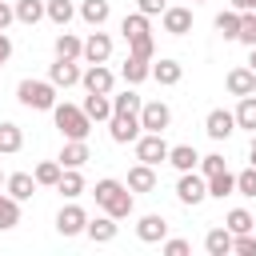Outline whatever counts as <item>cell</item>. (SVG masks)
<instances>
[{"mask_svg":"<svg viewBox=\"0 0 256 256\" xmlns=\"http://www.w3.org/2000/svg\"><path fill=\"white\" fill-rule=\"evenodd\" d=\"M12 20H16V8H12L8 0H0V32H4V28L12 24Z\"/></svg>","mask_w":256,"mask_h":256,"instance_id":"cell-46","label":"cell"},{"mask_svg":"<svg viewBox=\"0 0 256 256\" xmlns=\"http://www.w3.org/2000/svg\"><path fill=\"white\" fill-rule=\"evenodd\" d=\"M168 164H172L176 172H192V168L200 164V152H196L192 144H176V148H168Z\"/></svg>","mask_w":256,"mask_h":256,"instance_id":"cell-24","label":"cell"},{"mask_svg":"<svg viewBox=\"0 0 256 256\" xmlns=\"http://www.w3.org/2000/svg\"><path fill=\"white\" fill-rule=\"evenodd\" d=\"M144 128H140V116H108V136L116 140V144H136V136H140Z\"/></svg>","mask_w":256,"mask_h":256,"instance_id":"cell-9","label":"cell"},{"mask_svg":"<svg viewBox=\"0 0 256 256\" xmlns=\"http://www.w3.org/2000/svg\"><path fill=\"white\" fill-rule=\"evenodd\" d=\"M80 56H84L88 64H104V60L112 56V36L96 28V32H92V36L84 40V52H80Z\"/></svg>","mask_w":256,"mask_h":256,"instance_id":"cell-12","label":"cell"},{"mask_svg":"<svg viewBox=\"0 0 256 256\" xmlns=\"http://www.w3.org/2000/svg\"><path fill=\"white\" fill-rule=\"evenodd\" d=\"M48 80H52L56 88H72V84H80V64H76V60H60V56H56V64L48 68Z\"/></svg>","mask_w":256,"mask_h":256,"instance_id":"cell-16","label":"cell"},{"mask_svg":"<svg viewBox=\"0 0 256 256\" xmlns=\"http://www.w3.org/2000/svg\"><path fill=\"white\" fill-rule=\"evenodd\" d=\"M88 160H92L88 140H64V148H60V168H84Z\"/></svg>","mask_w":256,"mask_h":256,"instance_id":"cell-18","label":"cell"},{"mask_svg":"<svg viewBox=\"0 0 256 256\" xmlns=\"http://www.w3.org/2000/svg\"><path fill=\"white\" fill-rule=\"evenodd\" d=\"M140 104H144V96H140L132 84H128L120 96H112V112H116V116H140Z\"/></svg>","mask_w":256,"mask_h":256,"instance_id":"cell-23","label":"cell"},{"mask_svg":"<svg viewBox=\"0 0 256 256\" xmlns=\"http://www.w3.org/2000/svg\"><path fill=\"white\" fill-rule=\"evenodd\" d=\"M44 16L56 28H68V20L76 16V8H72V0H44Z\"/></svg>","mask_w":256,"mask_h":256,"instance_id":"cell-30","label":"cell"},{"mask_svg":"<svg viewBox=\"0 0 256 256\" xmlns=\"http://www.w3.org/2000/svg\"><path fill=\"white\" fill-rule=\"evenodd\" d=\"M4 188H8V196H12V200H20V204H24V200H32V192H36L40 184H36V176H32V172H12V176H4Z\"/></svg>","mask_w":256,"mask_h":256,"instance_id":"cell-14","label":"cell"},{"mask_svg":"<svg viewBox=\"0 0 256 256\" xmlns=\"http://www.w3.org/2000/svg\"><path fill=\"white\" fill-rule=\"evenodd\" d=\"M236 128H248V132H256V92L252 96H240V104H236Z\"/></svg>","mask_w":256,"mask_h":256,"instance_id":"cell-34","label":"cell"},{"mask_svg":"<svg viewBox=\"0 0 256 256\" xmlns=\"http://www.w3.org/2000/svg\"><path fill=\"white\" fill-rule=\"evenodd\" d=\"M204 248H208V256H228L232 252V232L228 228H208Z\"/></svg>","mask_w":256,"mask_h":256,"instance_id":"cell-29","label":"cell"},{"mask_svg":"<svg viewBox=\"0 0 256 256\" xmlns=\"http://www.w3.org/2000/svg\"><path fill=\"white\" fill-rule=\"evenodd\" d=\"M252 144H256V132H252Z\"/></svg>","mask_w":256,"mask_h":256,"instance_id":"cell-51","label":"cell"},{"mask_svg":"<svg viewBox=\"0 0 256 256\" xmlns=\"http://www.w3.org/2000/svg\"><path fill=\"white\" fill-rule=\"evenodd\" d=\"M52 120H56V128H60V136L64 140H88V132H92V120L84 116V108L80 104H52Z\"/></svg>","mask_w":256,"mask_h":256,"instance_id":"cell-2","label":"cell"},{"mask_svg":"<svg viewBox=\"0 0 256 256\" xmlns=\"http://www.w3.org/2000/svg\"><path fill=\"white\" fill-rule=\"evenodd\" d=\"M204 180H208V196H212V200H224V196L236 192V176H232L228 168H220V172H212V176H204Z\"/></svg>","mask_w":256,"mask_h":256,"instance_id":"cell-25","label":"cell"},{"mask_svg":"<svg viewBox=\"0 0 256 256\" xmlns=\"http://www.w3.org/2000/svg\"><path fill=\"white\" fill-rule=\"evenodd\" d=\"M196 168H200V176H212V172H220V168H224V156H220V152H208V156H200V164H196Z\"/></svg>","mask_w":256,"mask_h":256,"instance_id":"cell-43","label":"cell"},{"mask_svg":"<svg viewBox=\"0 0 256 256\" xmlns=\"http://www.w3.org/2000/svg\"><path fill=\"white\" fill-rule=\"evenodd\" d=\"M248 160H252V168H256V144H252V148H248Z\"/></svg>","mask_w":256,"mask_h":256,"instance_id":"cell-49","label":"cell"},{"mask_svg":"<svg viewBox=\"0 0 256 256\" xmlns=\"http://www.w3.org/2000/svg\"><path fill=\"white\" fill-rule=\"evenodd\" d=\"M16 100H20L24 108H32V112H52V104H56V84L28 76V80L16 84Z\"/></svg>","mask_w":256,"mask_h":256,"instance_id":"cell-3","label":"cell"},{"mask_svg":"<svg viewBox=\"0 0 256 256\" xmlns=\"http://www.w3.org/2000/svg\"><path fill=\"white\" fill-rule=\"evenodd\" d=\"M8 56H12V40H8L4 32H0V68L8 64Z\"/></svg>","mask_w":256,"mask_h":256,"instance_id":"cell-47","label":"cell"},{"mask_svg":"<svg viewBox=\"0 0 256 256\" xmlns=\"http://www.w3.org/2000/svg\"><path fill=\"white\" fill-rule=\"evenodd\" d=\"M176 200L188 204V208L204 204V200H208V180H204L196 168H192V172H180V180H176Z\"/></svg>","mask_w":256,"mask_h":256,"instance_id":"cell-5","label":"cell"},{"mask_svg":"<svg viewBox=\"0 0 256 256\" xmlns=\"http://www.w3.org/2000/svg\"><path fill=\"white\" fill-rule=\"evenodd\" d=\"M128 188H132V192H152V188H156V168L136 160V164L128 168Z\"/></svg>","mask_w":256,"mask_h":256,"instance_id":"cell-21","label":"cell"},{"mask_svg":"<svg viewBox=\"0 0 256 256\" xmlns=\"http://www.w3.org/2000/svg\"><path fill=\"white\" fill-rule=\"evenodd\" d=\"M240 44H256V12H240V36H236Z\"/></svg>","mask_w":256,"mask_h":256,"instance_id":"cell-40","label":"cell"},{"mask_svg":"<svg viewBox=\"0 0 256 256\" xmlns=\"http://www.w3.org/2000/svg\"><path fill=\"white\" fill-rule=\"evenodd\" d=\"M136 236H140L144 244H160V240L168 236V220H164L160 212H148V216H140V224H136Z\"/></svg>","mask_w":256,"mask_h":256,"instance_id":"cell-13","label":"cell"},{"mask_svg":"<svg viewBox=\"0 0 256 256\" xmlns=\"http://www.w3.org/2000/svg\"><path fill=\"white\" fill-rule=\"evenodd\" d=\"M168 8V0H136V12H144V16H160Z\"/></svg>","mask_w":256,"mask_h":256,"instance_id":"cell-45","label":"cell"},{"mask_svg":"<svg viewBox=\"0 0 256 256\" xmlns=\"http://www.w3.org/2000/svg\"><path fill=\"white\" fill-rule=\"evenodd\" d=\"M108 16H112V4H108V0H84V4H80V20L92 24V28H100Z\"/></svg>","mask_w":256,"mask_h":256,"instance_id":"cell-26","label":"cell"},{"mask_svg":"<svg viewBox=\"0 0 256 256\" xmlns=\"http://www.w3.org/2000/svg\"><path fill=\"white\" fill-rule=\"evenodd\" d=\"M120 80L124 84H144V80H152V60H140V56H128L124 64H120Z\"/></svg>","mask_w":256,"mask_h":256,"instance_id":"cell-15","label":"cell"},{"mask_svg":"<svg viewBox=\"0 0 256 256\" xmlns=\"http://www.w3.org/2000/svg\"><path fill=\"white\" fill-rule=\"evenodd\" d=\"M20 148H24V132H20V124L0 120V152L12 156V152H20Z\"/></svg>","mask_w":256,"mask_h":256,"instance_id":"cell-27","label":"cell"},{"mask_svg":"<svg viewBox=\"0 0 256 256\" xmlns=\"http://www.w3.org/2000/svg\"><path fill=\"white\" fill-rule=\"evenodd\" d=\"M228 8H236V12H256V0H228Z\"/></svg>","mask_w":256,"mask_h":256,"instance_id":"cell-48","label":"cell"},{"mask_svg":"<svg viewBox=\"0 0 256 256\" xmlns=\"http://www.w3.org/2000/svg\"><path fill=\"white\" fill-rule=\"evenodd\" d=\"M224 88H228L232 96H252V92H256V72H252V68H232V72L224 76Z\"/></svg>","mask_w":256,"mask_h":256,"instance_id":"cell-17","label":"cell"},{"mask_svg":"<svg viewBox=\"0 0 256 256\" xmlns=\"http://www.w3.org/2000/svg\"><path fill=\"white\" fill-rule=\"evenodd\" d=\"M136 160L152 164V168L168 164V140H164V132H140L136 136Z\"/></svg>","mask_w":256,"mask_h":256,"instance_id":"cell-4","label":"cell"},{"mask_svg":"<svg viewBox=\"0 0 256 256\" xmlns=\"http://www.w3.org/2000/svg\"><path fill=\"white\" fill-rule=\"evenodd\" d=\"M56 192L68 196V200H76V196L84 192V176H80V168H64L60 180H56Z\"/></svg>","mask_w":256,"mask_h":256,"instance_id":"cell-28","label":"cell"},{"mask_svg":"<svg viewBox=\"0 0 256 256\" xmlns=\"http://www.w3.org/2000/svg\"><path fill=\"white\" fill-rule=\"evenodd\" d=\"M128 56L152 60V56H156V40H152V32H148V36H136V40H128Z\"/></svg>","mask_w":256,"mask_h":256,"instance_id":"cell-39","label":"cell"},{"mask_svg":"<svg viewBox=\"0 0 256 256\" xmlns=\"http://www.w3.org/2000/svg\"><path fill=\"white\" fill-rule=\"evenodd\" d=\"M192 4H204V0H192Z\"/></svg>","mask_w":256,"mask_h":256,"instance_id":"cell-52","label":"cell"},{"mask_svg":"<svg viewBox=\"0 0 256 256\" xmlns=\"http://www.w3.org/2000/svg\"><path fill=\"white\" fill-rule=\"evenodd\" d=\"M52 48H56V56H60V60H80V52H84V40H80V36H72V32H60Z\"/></svg>","mask_w":256,"mask_h":256,"instance_id":"cell-32","label":"cell"},{"mask_svg":"<svg viewBox=\"0 0 256 256\" xmlns=\"http://www.w3.org/2000/svg\"><path fill=\"white\" fill-rule=\"evenodd\" d=\"M232 252H240V256H256V228L232 236Z\"/></svg>","mask_w":256,"mask_h":256,"instance_id":"cell-41","label":"cell"},{"mask_svg":"<svg viewBox=\"0 0 256 256\" xmlns=\"http://www.w3.org/2000/svg\"><path fill=\"white\" fill-rule=\"evenodd\" d=\"M204 132H208L212 140H228V136L236 132V116H232L228 108H212L208 120H204Z\"/></svg>","mask_w":256,"mask_h":256,"instance_id":"cell-11","label":"cell"},{"mask_svg":"<svg viewBox=\"0 0 256 256\" xmlns=\"http://www.w3.org/2000/svg\"><path fill=\"white\" fill-rule=\"evenodd\" d=\"M12 8H16V20H20V24H28V28L44 20V0H16Z\"/></svg>","mask_w":256,"mask_h":256,"instance_id":"cell-33","label":"cell"},{"mask_svg":"<svg viewBox=\"0 0 256 256\" xmlns=\"http://www.w3.org/2000/svg\"><path fill=\"white\" fill-rule=\"evenodd\" d=\"M80 84H84L88 92H104V96H112V88H116V72L104 68V64H88V68L80 72Z\"/></svg>","mask_w":256,"mask_h":256,"instance_id":"cell-7","label":"cell"},{"mask_svg":"<svg viewBox=\"0 0 256 256\" xmlns=\"http://www.w3.org/2000/svg\"><path fill=\"white\" fill-rule=\"evenodd\" d=\"M84 224H88V212H84L80 204H64V208L56 212V232H60V236H80Z\"/></svg>","mask_w":256,"mask_h":256,"instance_id":"cell-10","label":"cell"},{"mask_svg":"<svg viewBox=\"0 0 256 256\" xmlns=\"http://www.w3.org/2000/svg\"><path fill=\"white\" fill-rule=\"evenodd\" d=\"M248 68H252V72H256V44H252V60H248Z\"/></svg>","mask_w":256,"mask_h":256,"instance_id":"cell-50","label":"cell"},{"mask_svg":"<svg viewBox=\"0 0 256 256\" xmlns=\"http://www.w3.org/2000/svg\"><path fill=\"white\" fill-rule=\"evenodd\" d=\"M120 32H124V40H136V36H148V32H152V24H148V16H144V12H128V16L120 20Z\"/></svg>","mask_w":256,"mask_h":256,"instance_id":"cell-31","label":"cell"},{"mask_svg":"<svg viewBox=\"0 0 256 256\" xmlns=\"http://www.w3.org/2000/svg\"><path fill=\"white\" fill-rule=\"evenodd\" d=\"M84 236L88 240H96V244H108V240H116V216H96V220H88L84 224Z\"/></svg>","mask_w":256,"mask_h":256,"instance_id":"cell-19","label":"cell"},{"mask_svg":"<svg viewBox=\"0 0 256 256\" xmlns=\"http://www.w3.org/2000/svg\"><path fill=\"white\" fill-rule=\"evenodd\" d=\"M180 76H184V64H180V60H156V64H152V80L164 84V88L180 84Z\"/></svg>","mask_w":256,"mask_h":256,"instance_id":"cell-22","label":"cell"},{"mask_svg":"<svg viewBox=\"0 0 256 256\" xmlns=\"http://www.w3.org/2000/svg\"><path fill=\"white\" fill-rule=\"evenodd\" d=\"M172 124V108L164 100H144L140 104V128L144 132H164Z\"/></svg>","mask_w":256,"mask_h":256,"instance_id":"cell-6","label":"cell"},{"mask_svg":"<svg viewBox=\"0 0 256 256\" xmlns=\"http://www.w3.org/2000/svg\"><path fill=\"white\" fill-rule=\"evenodd\" d=\"M160 20H164V32L168 36H188L192 32V8H184V4H168L160 12Z\"/></svg>","mask_w":256,"mask_h":256,"instance_id":"cell-8","label":"cell"},{"mask_svg":"<svg viewBox=\"0 0 256 256\" xmlns=\"http://www.w3.org/2000/svg\"><path fill=\"white\" fill-rule=\"evenodd\" d=\"M60 172H64V168H60V160H40L32 176H36V184H44V188H56Z\"/></svg>","mask_w":256,"mask_h":256,"instance_id":"cell-38","label":"cell"},{"mask_svg":"<svg viewBox=\"0 0 256 256\" xmlns=\"http://www.w3.org/2000/svg\"><path fill=\"white\" fill-rule=\"evenodd\" d=\"M80 108H84V116H88V120H96V124H100V120H108V116H112V96H104V92H88Z\"/></svg>","mask_w":256,"mask_h":256,"instance_id":"cell-20","label":"cell"},{"mask_svg":"<svg viewBox=\"0 0 256 256\" xmlns=\"http://www.w3.org/2000/svg\"><path fill=\"white\" fill-rule=\"evenodd\" d=\"M0 184H4V172H0Z\"/></svg>","mask_w":256,"mask_h":256,"instance_id":"cell-53","label":"cell"},{"mask_svg":"<svg viewBox=\"0 0 256 256\" xmlns=\"http://www.w3.org/2000/svg\"><path fill=\"white\" fill-rule=\"evenodd\" d=\"M160 244H164V256H188V252H192V244L180 240V236H176V240H160Z\"/></svg>","mask_w":256,"mask_h":256,"instance_id":"cell-44","label":"cell"},{"mask_svg":"<svg viewBox=\"0 0 256 256\" xmlns=\"http://www.w3.org/2000/svg\"><path fill=\"white\" fill-rule=\"evenodd\" d=\"M236 192H240V196H256V168H252V164L236 176Z\"/></svg>","mask_w":256,"mask_h":256,"instance_id":"cell-42","label":"cell"},{"mask_svg":"<svg viewBox=\"0 0 256 256\" xmlns=\"http://www.w3.org/2000/svg\"><path fill=\"white\" fill-rule=\"evenodd\" d=\"M216 32H220L224 40H236V36H240V12H236V8H224V12L216 16Z\"/></svg>","mask_w":256,"mask_h":256,"instance_id":"cell-37","label":"cell"},{"mask_svg":"<svg viewBox=\"0 0 256 256\" xmlns=\"http://www.w3.org/2000/svg\"><path fill=\"white\" fill-rule=\"evenodd\" d=\"M224 228H228L232 236H240V232H252V228H256V220H252V212H248V208H232V212L224 216Z\"/></svg>","mask_w":256,"mask_h":256,"instance_id":"cell-35","label":"cell"},{"mask_svg":"<svg viewBox=\"0 0 256 256\" xmlns=\"http://www.w3.org/2000/svg\"><path fill=\"white\" fill-rule=\"evenodd\" d=\"M20 224V200H12L8 192H0V232Z\"/></svg>","mask_w":256,"mask_h":256,"instance_id":"cell-36","label":"cell"},{"mask_svg":"<svg viewBox=\"0 0 256 256\" xmlns=\"http://www.w3.org/2000/svg\"><path fill=\"white\" fill-rule=\"evenodd\" d=\"M92 196H96V204L108 212V216H116V220H128L132 212H136V200H132V188L128 184H120V180H112V176H104V180H96V188H92Z\"/></svg>","mask_w":256,"mask_h":256,"instance_id":"cell-1","label":"cell"}]
</instances>
